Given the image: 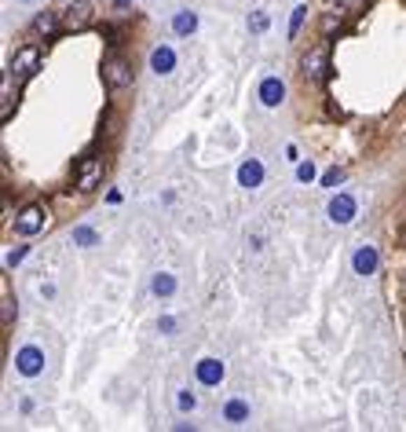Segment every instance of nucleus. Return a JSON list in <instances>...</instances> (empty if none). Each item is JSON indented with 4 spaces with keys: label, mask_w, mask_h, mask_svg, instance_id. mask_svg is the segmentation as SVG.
Listing matches in <instances>:
<instances>
[{
    "label": "nucleus",
    "mask_w": 406,
    "mask_h": 432,
    "mask_svg": "<svg viewBox=\"0 0 406 432\" xmlns=\"http://www.w3.org/2000/svg\"><path fill=\"white\" fill-rule=\"evenodd\" d=\"M95 22V8L88 0H74L70 8H62V29L66 34H80V29H88Z\"/></svg>",
    "instance_id": "obj_4"
},
{
    "label": "nucleus",
    "mask_w": 406,
    "mask_h": 432,
    "mask_svg": "<svg viewBox=\"0 0 406 432\" xmlns=\"http://www.w3.org/2000/svg\"><path fill=\"white\" fill-rule=\"evenodd\" d=\"M340 180H344V169H330L326 176H322V187H337Z\"/></svg>",
    "instance_id": "obj_25"
},
{
    "label": "nucleus",
    "mask_w": 406,
    "mask_h": 432,
    "mask_svg": "<svg viewBox=\"0 0 406 432\" xmlns=\"http://www.w3.org/2000/svg\"><path fill=\"white\" fill-rule=\"evenodd\" d=\"M282 99H286V85L279 81V77H264V81H260V103L279 106Z\"/></svg>",
    "instance_id": "obj_9"
},
{
    "label": "nucleus",
    "mask_w": 406,
    "mask_h": 432,
    "mask_svg": "<svg viewBox=\"0 0 406 432\" xmlns=\"http://www.w3.org/2000/svg\"><path fill=\"white\" fill-rule=\"evenodd\" d=\"M370 0H333V11H344V15H355V11H366Z\"/></svg>",
    "instance_id": "obj_20"
},
{
    "label": "nucleus",
    "mask_w": 406,
    "mask_h": 432,
    "mask_svg": "<svg viewBox=\"0 0 406 432\" xmlns=\"http://www.w3.org/2000/svg\"><path fill=\"white\" fill-rule=\"evenodd\" d=\"M249 26H253V34H264V29H267V15H264V11H256L253 19H249Z\"/></svg>",
    "instance_id": "obj_26"
},
{
    "label": "nucleus",
    "mask_w": 406,
    "mask_h": 432,
    "mask_svg": "<svg viewBox=\"0 0 406 432\" xmlns=\"http://www.w3.org/2000/svg\"><path fill=\"white\" fill-rule=\"evenodd\" d=\"M74 246H80V249H92V246H99V235H95L92 228H74Z\"/></svg>",
    "instance_id": "obj_17"
},
{
    "label": "nucleus",
    "mask_w": 406,
    "mask_h": 432,
    "mask_svg": "<svg viewBox=\"0 0 406 432\" xmlns=\"http://www.w3.org/2000/svg\"><path fill=\"white\" fill-rule=\"evenodd\" d=\"M238 183H241V187H246V190H253V187H260V183H264V165H260V162H256V158H249V162H246V165H241V169H238Z\"/></svg>",
    "instance_id": "obj_12"
},
{
    "label": "nucleus",
    "mask_w": 406,
    "mask_h": 432,
    "mask_svg": "<svg viewBox=\"0 0 406 432\" xmlns=\"http://www.w3.org/2000/svg\"><path fill=\"white\" fill-rule=\"evenodd\" d=\"M402 344H406V341H402Z\"/></svg>",
    "instance_id": "obj_29"
},
{
    "label": "nucleus",
    "mask_w": 406,
    "mask_h": 432,
    "mask_svg": "<svg viewBox=\"0 0 406 432\" xmlns=\"http://www.w3.org/2000/svg\"><path fill=\"white\" fill-rule=\"evenodd\" d=\"M194 374H198L202 385H220L223 374H227V366H223L220 359H202L198 366H194Z\"/></svg>",
    "instance_id": "obj_8"
},
{
    "label": "nucleus",
    "mask_w": 406,
    "mask_h": 432,
    "mask_svg": "<svg viewBox=\"0 0 406 432\" xmlns=\"http://www.w3.org/2000/svg\"><path fill=\"white\" fill-rule=\"evenodd\" d=\"M304 15H307V8L300 4V8H293V19H289V41H293L297 34H300V26H304Z\"/></svg>",
    "instance_id": "obj_21"
},
{
    "label": "nucleus",
    "mask_w": 406,
    "mask_h": 432,
    "mask_svg": "<svg viewBox=\"0 0 406 432\" xmlns=\"http://www.w3.org/2000/svg\"><path fill=\"white\" fill-rule=\"evenodd\" d=\"M26 253H29V246H19V249H15V253H8V267L22 264V260H26Z\"/></svg>",
    "instance_id": "obj_27"
},
{
    "label": "nucleus",
    "mask_w": 406,
    "mask_h": 432,
    "mask_svg": "<svg viewBox=\"0 0 406 432\" xmlns=\"http://www.w3.org/2000/svg\"><path fill=\"white\" fill-rule=\"evenodd\" d=\"M330 220L333 223H351L355 220V198L351 195H337L330 202Z\"/></svg>",
    "instance_id": "obj_10"
},
{
    "label": "nucleus",
    "mask_w": 406,
    "mask_h": 432,
    "mask_svg": "<svg viewBox=\"0 0 406 432\" xmlns=\"http://www.w3.org/2000/svg\"><path fill=\"white\" fill-rule=\"evenodd\" d=\"M0 312H4V315H0V319H4V326H11V319H15V300H11L8 290H4V308H0Z\"/></svg>",
    "instance_id": "obj_23"
},
{
    "label": "nucleus",
    "mask_w": 406,
    "mask_h": 432,
    "mask_svg": "<svg viewBox=\"0 0 406 432\" xmlns=\"http://www.w3.org/2000/svg\"><path fill=\"white\" fill-rule=\"evenodd\" d=\"M55 29H62V11H41L37 19H34V34L52 37Z\"/></svg>",
    "instance_id": "obj_13"
},
{
    "label": "nucleus",
    "mask_w": 406,
    "mask_h": 432,
    "mask_svg": "<svg viewBox=\"0 0 406 432\" xmlns=\"http://www.w3.org/2000/svg\"><path fill=\"white\" fill-rule=\"evenodd\" d=\"M172 29H176V34H180V37L194 34V29H198V15H194V11H180V15H176V19H172Z\"/></svg>",
    "instance_id": "obj_16"
},
{
    "label": "nucleus",
    "mask_w": 406,
    "mask_h": 432,
    "mask_svg": "<svg viewBox=\"0 0 406 432\" xmlns=\"http://www.w3.org/2000/svg\"><path fill=\"white\" fill-rule=\"evenodd\" d=\"M297 180H300V183H312V180H315V165H312V162H300V165H297Z\"/></svg>",
    "instance_id": "obj_22"
},
{
    "label": "nucleus",
    "mask_w": 406,
    "mask_h": 432,
    "mask_svg": "<svg viewBox=\"0 0 406 432\" xmlns=\"http://www.w3.org/2000/svg\"><path fill=\"white\" fill-rule=\"evenodd\" d=\"M150 67H154V74H172V67H176V52H172L169 44L154 48V55H150Z\"/></svg>",
    "instance_id": "obj_14"
},
{
    "label": "nucleus",
    "mask_w": 406,
    "mask_h": 432,
    "mask_svg": "<svg viewBox=\"0 0 406 432\" xmlns=\"http://www.w3.org/2000/svg\"><path fill=\"white\" fill-rule=\"evenodd\" d=\"M103 158H85V162H80V169H77V190L80 195H92L95 187L103 183Z\"/></svg>",
    "instance_id": "obj_6"
},
{
    "label": "nucleus",
    "mask_w": 406,
    "mask_h": 432,
    "mask_svg": "<svg viewBox=\"0 0 406 432\" xmlns=\"http://www.w3.org/2000/svg\"><path fill=\"white\" fill-rule=\"evenodd\" d=\"M300 74H304V81H326V74H330V44H315V48H307L304 59H300Z\"/></svg>",
    "instance_id": "obj_2"
},
{
    "label": "nucleus",
    "mask_w": 406,
    "mask_h": 432,
    "mask_svg": "<svg viewBox=\"0 0 406 432\" xmlns=\"http://www.w3.org/2000/svg\"><path fill=\"white\" fill-rule=\"evenodd\" d=\"M113 4H118V8H125V4H128V0H113Z\"/></svg>",
    "instance_id": "obj_28"
},
{
    "label": "nucleus",
    "mask_w": 406,
    "mask_h": 432,
    "mask_svg": "<svg viewBox=\"0 0 406 432\" xmlns=\"http://www.w3.org/2000/svg\"><path fill=\"white\" fill-rule=\"evenodd\" d=\"M15 370H19L22 377H37L44 370V351L34 348V344H26L19 356H15Z\"/></svg>",
    "instance_id": "obj_7"
},
{
    "label": "nucleus",
    "mask_w": 406,
    "mask_h": 432,
    "mask_svg": "<svg viewBox=\"0 0 406 432\" xmlns=\"http://www.w3.org/2000/svg\"><path fill=\"white\" fill-rule=\"evenodd\" d=\"M41 62H44V48H41V44H22L19 52L11 55L8 74L15 77V81H29V77L41 70Z\"/></svg>",
    "instance_id": "obj_1"
},
{
    "label": "nucleus",
    "mask_w": 406,
    "mask_h": 432,
    "mask_svg": "<svg viewBox=\"0 0 406 432\" xmlns=\"http://www.w3.org/2000/svg\"><path fill=\"white\" fill-rule=\"evenodd\" d=\"M48 220H52V216H48V209H44L41 202H34V205H26V209H22L19 216H15V231H19L22 238L41 235V231L48 228Z\"/></svg>",
    "instance_id": "obj_3"
},
{
    "label": "nucleus",
    "mask_w": 406,
    "mask_h": 432,
    "mask_svg": "<svg viewBox=\"0 0 406 432\" xmlns=\"http://www.w3.org/2000/svg\"><path fill=\"white\" fill-rule=\"evenodd\" d=\"M11 81H15V77L11 74H4V92H0V99H4V103H0V118H11V103H15V95H11Z\"/></svg>",
    "instance_id": "obj_19"
},
{
    "label": "nucleus",
    "mask_w": 406,
    "mask_h": 432,
    "mask_svg": "<svg viewBox=\"0 0 406 432\" xmlns=\"http://www.w3.org/2000/svg\"><path fill=\"white\" fill-rule=\"evenodd\" d=\"M351 267H355V275H373V271H377V249H373V246H359V249H355V257H351Z\"/></svg>",
    "instance_id": "obj_11"
},
{
    "label": "nucleus",
    "mask_w": 406,
    "mask_h": 432,
    "mask_svg": "<svg viewBox=\"0 0 406 432\" xmlns=\"http://www.w3.org/2000/svg\"><path fill=\"white\" fill-rule=\"evenodd\" d=\"M223 418L231 421V425H241V421L249 418V403H246V399H231V403L223 407Z\"/></svg>",
    "instance_id": "obj_15"
},
{
    "label": "nucleus",
    "mask_w": 406,
    "mask_h": 432,
    "mask_svg": "<svg viewBox=\"0 0 406 432\" xmlns=\"http://www.w3.org/2000/svg\"><path fill=\"white\" fill-rule=\"evenodd\" d=\"M132 62L128 59H121V55H110L106 62H103V81L113 88V92H121V88H128L132 85Z\"/></svg>",
    "instance_id": "obj_5"
},
{
    "label": "nucleus",
    "mask_w": 406,
    "mask_h": 432,
    "mask_svg": "<svg viewBox=\"0 0 406 432\" xmlns=\"http://www.w3.org/2000/svg\"><path fill=\"white\" fill-rule=\"evenodd\" d=\"M194 403H198V399H194V392H180V396H176V407H180V410H194Z\"/></svg>",
    "instance_id": "obj_24"
},
{
    "label": "nucleus",
    "mask_w": 406,
    "mask_h": 432,
    "mask_svg": "<svg viewBox=\"0 0 406 432\" xmlns=\"http://www.w3.org/2000/svg\"><path fill=\"white\" fill-rule=\"evenodd\" d=\"M150 290H154L158 297H172V293H176V279H172V275H154Z\"/></svg>",
    "instance_id": "obj_18"
}]
</instances>
